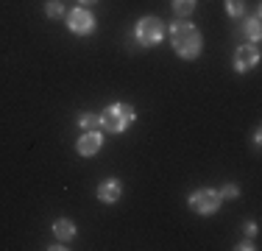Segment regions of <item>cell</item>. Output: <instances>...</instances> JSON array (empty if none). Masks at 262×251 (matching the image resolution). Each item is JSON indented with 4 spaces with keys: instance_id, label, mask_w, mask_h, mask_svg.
Returning <instances> with one entry per match:
<instances>
[{
    "instance_id": "9a60e30c",
    "label": "cell",
    "mask_w": 262,
    "mask_h": 251,
    "mask_svg": "<svg viewBox=\"0 0 262 251\" xmlns=\"http://www.w3.org/2000/svg\"><path fill=\"white\" fill-rule=\"evenodd\" d=\"M237 196H240V187L237 184H226L221 190V198H237Z\"/></svg>"
},
{
    "instance_id": "2e32d148",
    "label": "cell",
    "mask_w": 262,
    "mask_h": 251,
    "mask_svg": "<svg viewBox=\"0 0 262 251\" xmlns=\"http://www.w3.org/2000/svg\"><path fill=\"white\" fill-rule=\"evenodd\" d=\"M246 232H248V235H257V223L248 221V223H246Z\"/></svg>"
},
{
    "instance_id": "5bb4252c",
    "label": "cell",
    "mask_w": 262,
    "mask_h": 251,
    "mask_svg": "<svg viewBox=\"0 0 262 251\" xmlns=\"http://www.w3.org/2000/svg\"><path fill=\"white\" fill-rule=\"evenodd\" d=\"M226 11H229L232 17L246 14V0H229V3H226Z\"/></svg>"
},
{
    "instance_id": "ac0fdd59",
    "label": "cell",
    "mask_w": 262,
    "mask_h": 251,
    "mask_svg": "<svg viewBox=\"0 0 262 251\" xmlns=\"http://www.w3.org/2000/svg\"><path fill=\"white\" fill-rule=\"evenodd\" d=\"M92 3H98V0H81V6H92Z\"/></svg>"
},
{
    "instance_id": "e0dca14e",
    "label": "cell",
    "mask_w": 262,
    "mask_h": 251,
    "mask_svg": "<svg viewBox=\"0 0 262 251\" xmlns=\"http://www.w3.org/2000/svg\"><path fill=\"white\" fill-rule=\"evenodd\" d=\"M237 248H240V251H251V248H257V246H254V243H243V246H237Z\"/></svg>"
},
{
    "instance_id": "6da1fadb",
    "label": "cell",
    "mask_w": 262,
    "mask_h": 251,
    "mask_svg": "<svg viewBox=\"0 0 262 251\" xmlns=\"http://www.w3.org/2000/svg\"><path fill=\"white\" fill-rule=\"evenodd\" d=\"M170 42H173V50H176L182 59H198V56H201V48H204L201 31L192 23H173L170 25Z\"/></svg>"
},
{
    "instance_id": "3957f363",
    "label": "cell",
    "mask_w": 262,
    "mask_h": 251,
    "mask_svg": "<svg viewBox=\"0 0 262 251\" xmlns=\"http://www.w3.org/2000/svg\"><path fill=\"white\" fill-rule=\"evenodd\" d=\"M221 193L212 190V187H201V190H195L190 198H187V204H190L192 212H198V215H212V212H217V206H221Z\"/></svg>"
},
{
    "instance_id": "9c48e42d",
    "label": "cell",
    "mask_w": 262,
    "mask_h": 251,
    "mask_svg": "<svg viewBox=\"0 0 262 251\" xmlns=\"http://www.w3.org/2000/svg\"><path fill=\"white\" fill-rule=\"evenodd\" d=\"M53 235L59 237L61 243H70L73 237H76V223H73L70 218H59V221L53 223Z\"/></svg>"
},
{
    "instance_id": "8fae6325",
    "label": "cell",
    "mask_w": 262,
    "mask_h": 251,
    "mask_svg": "<svg viewBox=\"0 0 262 251\" xmlns=\"http://www.w3.org/2000/svg\"><path fill=\"white\" fill-rule=\"evenodd\" d=\"M173 11L179 17H190L195 11V0H173Z\"/></svg>"
},
{
    "instance_id": "4fadbf2b",
    "label": "cell",
    "mask_w": 262,
    "mask_h": 251,
    "mask_svg": "<svg viewBox=\"0 0 262 251\" xmlns=\"http://www.w3.org/2000/svg\"><path fill=\"white\" fill-rule=\"evenodd\" d=\"M248 36H251V42H254V45L259 42V9L254 11V17L248 20Z\"/></svg>"
},
{
    "instance_id": "277c9868",
    "label": "cell",
    "mask_w": 262,
    "mask_h": 251,
    "mask_svg": "<svg viewBox=\"0 0 262 251\" xmlns=\"http://www.w3.org/2000/svg\"><path fill=\"white\" fill-rule=\"evenodd\" d=\"M162 36H165V25H162L159 17H142L137 23V42L140 45H145V48L159 45Z\"/></svg>"
},
{
    "instance_id": "8992f818",
    "label": "cell",
    "mask_w": 262,
    "mask_h": 251,
    "mask_svg": "<svg viewBox=\"0 0 262 251\" xmlns=\"http://www.w3.org/2000/svg\"><path fill=\"white\" fill-rule=\"evenodd\" d=\"M257 65H259V48L257 45L237 48V53H234V70L237 73H248V70H254Z\"/></svg>"
},
{
    "instance_id": "ba28073f",
    "label": "cell",
    "mask_w": 262,
    "mask_h": 251,
    "mask_svg": "<svg viewBox=\"0 0 262 251\" xmlns=\"http://www.w3.org/2000/svg\"><path fill=\"white\" fill-rule=\"evenodd\" d=\"M123 196V184L117 179H106L98 184V201H103V204H115V201H120Z\"/></svg>"
},
{
    "instance_id": "52a82bcc",
    "label": "cell",
    "mask_w": 262,
    "mask_h": 251,
    "mask_svg": "<svg viewBox=\"0 0 262 251\" xmlns=\"http://www.w3.org/2000/svg\"><path fill=\"white\" fill-rule=\"evenodd\" d=\"M103 145V140H101V134H98V129H92V131H84V134L78 137V154L81 156H95L98 151H101Z\"/></svg>"
},
{
    "instance_id": "7a4b0ae2",
    "label": "cell",
    "mask_w": 262,
    "mask_h": 251,
    "mask_svg": "<svg viewBox=\"0 0 262 251\" xmlns=\"http://www.w3.org/2000/svg\"><path fill=\"white\" fill-rule=\"evenodd\" d=\"M134 117H137V112H134V106H131V103H112V106H106V109H103L101 126L106 131H112V134H123V131L131 126Z\"/></svg>"
},
{
    "instance_id": "5b68a950",
    "label": "cell",
    "mask_w": 262,
    "mask_h": 251,
    "mask_svg": "<svg viewBox=\"0 0 262 251\" xmlns=\"http://www.w3.org/2000/svg\"><path fill=\"white\" fill-rule=\"evenodd\" d=\"M67 25H70L73 34L84 36V34H92V31H95V17H92L86 9H81V6H78V9H73L70 14H67Z\"/></svg>"
},
{
    "instance_id": "30bf717a",
    "label": "cell",
    "mask_w": 262,
    "mask_h": 251,
    "mask_svg": "<svg viewBox=\"0 0 262 251\" xmlns=\"http://www.w3.org/2000/svg\"><path fill=\"white\" fill-rule=\"evenodd\" d=\"M78 126H81L84 131L98 129V126H101V115H92V112H84V115L78 117Z\"/></svg>"
},
{
    "instance_id": "7c38bea8",
    "label": "cell",
    "mask_w": 262,
    "mask_h": 251,
    "mask_svg": "<svg viewBox=\"0 0 262 251\" xmlns=\"http://www.w3.org/2000/svg\"><path fill=\"white\" fill-rule=\"evenodd\" d=\"M45 14L53 17V20H61V17H67V14H64V6H61L59 0H51V3L45 6Z\"/></svg>"
}]
</instances>
